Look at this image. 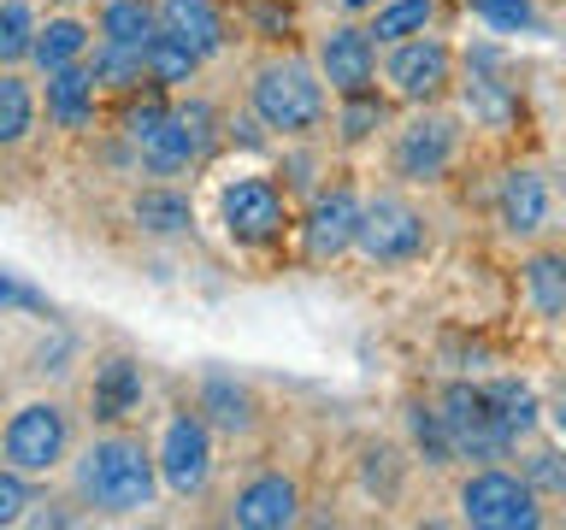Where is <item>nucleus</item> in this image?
<instances>
[{
    "mask_svg": "<svg viewBox=\"0 0 566 530\" xmlns=\"http://www.w3.org/2000/svg\"><path fill=\"white\" fill-rule=\"evenodd\" d=\"M431 18H437V0H378L360 30L371 35V47H384V42H401V35L431 30Z\"/></svg>",
    "mask_w": 566,
    "mask_h": 530,
    "instance_id": "obj_26",
    "label": "nucleus"
},
{
    "mask_svg": "<svg viewBox=\"0 0 566 530\" xmlns=\"http://www.w3.org/2000/svg\"><path fill=\"white\" fill-rule=\"evenodd\" d=\"M460 159V118L449 106H407V118L389 130V171L401 183H437Z\"/></svg>",
    "mask_w": 566,
    "mask_h": 530,
    "instance_id": "obj_7",
    "label": "nucleus"
},
{
    "mask_svg": "<svg viewBox=\"0 0 566 530\" xmlns=\"http://www.w3.org/2000/svg\"><path fill=\"white\" fill-rule=\"evenodd\" d=\"M313 71L325 83V95H371L378 88V47L360 24H331L313 42Z\"/></svg>",
    "mask_w": 566,
    "mask_h": 530,
    "instance_id": "obj_12",
    "label": "nucleus"
},
{
    "mask_svg": "<svg viewBox=\"0 0 566 530\" xmlns=\"http://www.w3.org/2000/svg\"><path fill=\"white\" fill-rule=\"evenodd\" d=\"M520 283H525V300L543 325H560L566 312V254L555 242H531V254L520 265Z\"/></svg>",
    "mask_w": 566,
    "mask_h": 530,
    "instance_id": "obj_21",
    "label": "nucleus"
},
{
    "mask_svg": "<svg viewBox=\"0 0 566 530\" xmlns=\"http://www.w3.org/2000/svg\"><path fill=\"white\" fill-rule=\"evenodd\" d=\"M142 71H148V88H189L195 77H201V60L171 42L166 30H154L148 42H142Z\"/></svg>",
    "mask_w": 566,
    "mask_h": 530,
    "instance_id": "obj_25",
    "label": "nucleus"
},
{
    "mask_svg": "<svg viewBox=\"0 0 566 530\" xmlns=\"http://www.w3.org/2000/svg\"><path fill=\"white\" fill-rule=\"evenodd\" d=\"M71 495L77 507L101 512V519H136L154 507L159 495V471H154V448L124 424H101L83 448H71Z\"/></svg>",
    "mask_w": 566,
    "mask_h": 530,
    "instance_id": "obj_1",
    "label": "nucleus"
},
{
    "mask_svg": "<svg viewBox=\"0 0 566 530\" xmlns=\"http://www.w3.org/2000/svg\"><path fill=\"white\" fill-rule=\"evenodd\" d=\"M437 418H442V436H449V454L454 459H478V466H495V459H513V431L502 424V413L490 406L484 383H442L437 389Z\"/></svg>",
    "mask_w": 566,
    "mask_h": 530,
    "instance_id": "obj_5",
    "label": "nucleus"
},
{
    "mask_svg": "<svg viewBox=\"0 0 566 530\" xmlns=\"http://www.w3.org/2000/svg\"><path fill=\"white\" fill-rule=\"evenodd\" d=\"M130 224L142 230V236L171 242V236H189V230H195V206H189V194H184V189L148 183V189H136V194H130Z\"/></svg>",
    "mask_w": 566,
    "mask_h": 530,
    "instance_id": "obj_22",
    "label": "nucleus"
},
{
    "mask_svg": "<svg viewBox=\"0 0 566 530\" xmlns=\"http://www.w3.org/2000/svg\"><path fill=\"white\" fill-rule=\"evenodd\" d=\"M83 0H48V12H77Z\"/></svg>",
    "mask_w": 566,
    "mask_h": 530,
    "instance_id": "obj_35",
    "label": "nucleus"
},
{
    "mask_svg": "<svg viewBox=\"0 0 566 530\" xmlns=\"http://www.w3.org/2000/svg\"><path fill=\"white\" fill-rule=\"evenodd\" d=\"M42 113H48L53 130H65V136L95 130V118H101V88L88 83L83 60H77V65H60V71H48V77H42Z\"/></svg>",
    "mask_w": 566,
    "mask_h": 530,
    "instance_id": "obj_19",
    "label": "nucleus"
},
{
    "mask_svg": "<svg viewBox=\"0 0 566 530\" xmlns=\"http://www.w3.org/2000/svg\"><path fill=\"white\" fill-rule=\"evenodd\" d=\"M83 71H88V83L101 88V95H136L142 83H148V71H142V47H124V42H88L83 53Z\"/></svg>",
    "mask_w": 566,
    "mask_h": 530,
    "instance_id": "obj_24",
    "label": "nucleus"
},
{
    "mask_svg": "<svg viewBox=\"0 0 566 530\" xmlns=\"http://www.w3.org/2000/svg\"><path fill=\"white\" fill-rule=\"evenodd\" d=\"M495 224L525 247L555 230V189H548V177L537 166L502 171V183H495Z\"/></svg>",
    "mask_w": 566,
    "mask_h": 530,
    "instance_id": "obj_14",
    "label": "nucleus"
},
{
    "mask_svg": "<svg viewBox=\"0 0 566 530\" xmlns=\"http://www.w3.org/2000/svg\"><path fill=\"white\" fill-rule=\"evenodd\" d=\"M212 431L207 418L195 413V406H171L166 424H159V442H154V471L159 484H166L177 501H195V495H207L212 484Z\"/></svg>",
    "mask_w": 566,
    "mask_h": 530,
    "instance_id": "obj_9",
    "label": "nucleus"
},
{
    "mask_svg": "<svg viewBox=\"0 0 566 530\" xmlns=\"http://www.w3.org/2000/svg\"><path fill=\"white\" fill-rule=\"evenodd\" d=\"M212 106L207 100H189V106H166V118L154 124L148 141H136V159L148 177H184V171H201L212 141H219V130H212Z\"/></svg>",
    "mask_w": 566,
    "mask_h": 530,
    "instance_id": "obj_10",
    "label": "nucleus"
},
{
    "mask_svg": "<svg viewBox=\"0 0 566 530\" xmlns=\"http://www.w3.org/2000/svg\"><path fill=\"white\" fill-rule=\"evenodd\" d=\"M248 113L260 118V130H272L283 141H307L325 130L331 95H325L307 53H265L248 71Z\"/></svg>",
    "mask_w": 566,
    "mask_h": 530,
    "instance_id": "obj_2",
    "label": "nucleus"
},
{
    "mask_svg": "<svg viewBox=\"0 0 566 530\" xmlns=\"http://www.w3.org/2000/svg\"><path fill=\"white\" fill-rule=\"evenodd\" d=\"M195 413L207 418L212 436H230V442H248L260 431V395L248 389L237 371H201V383H195Z\"/></svg>",
    "mask_w": 566,
    "mask_h": 530,
    "instance_id": "obj_15",
    "label": "nucleus"
},
{
    "mask_svg": "<svg viewBox=\"0 0 566 530\" xmlns=\"http://www.w3.org/2000/svg\"><path fill=\"white\" fill-rule=\"evenodd\" d=\"M35 118H42V95L18 65H0V153L24 148L35 136Z\"/></svg>",
    "mask_w": 566,
    "mask_h": 530,
    "instance_id": "obj_23",
    "label": "nucleus"
},
{
    "mask_svg": "<svg viewBox=\"0 0 566 530\" xmlns=\"http://www.w3.org/2000/svg\"><path fill=\"white\" fill-rule=\"evenodd\" d=\"M484 395H490V406H495V413H502V424L513 431V442L537 431V401H531V389H525V383L502 378V383H484Z\"/></svg>",
    "mask_w": 566,
    "mask_h": 530,
    "instance_id": "obj_30",
    "label": "nucleus"
},
{
    "mask_svg": "<svg viewBox=\"0 0 566 530\" xmlns=\"http://www.w3.org/2000/svg\"><path fill=\"white\" fill-rule=\"evenodd\" d=\"M389 124V106L378 100V88L371 95H343L336 100V141L343 148H360V141H371Z\"/></svg>",
    "mask_w": 566,
    "mask_h": 530,
    "instance_id": "obj_28",
    "label": "nucleus"
},
{
    "mask_svg": "<svg viewBox=\"0 0 566 530\" xmlns=\"http://www.w3.org/2000/svg\"><path fill=\"white\" fill-rule=\"evenodd\" d=\"M378 77H384V95L396 106H437L454 95L460 60L442 35L419 30V35H401V42H384Z\"/></svg>",
    "mask_w": 566,
    "mask_h": 530,
    "instance_id": "obj_4",
    "label": "nucleus"
},
{
    "mask_svg": "<svg viewBox=\"0 0 566 530\" xmlns=\"http://www.w3.org/2000/svg\"><path fill=\"white\" fill-rule=\"evenodd\" d=\"M18 519H30V477L0 466V524H18Z\"/></svg>",
    "mask_w": 566,
    "mask_h": 530,
    "instance_id": "obj_34",
    "label": "nucleus"
},
{
    "mask_svg": "<svg viewBox=\"0 0 566 530\" xmlns=\"http://www.w3.org/2000/svg\"><path fill=\"white\" fill-rule=\"evenodd\" d=\"M219 219H224V236L237 247H272L283 230H290V194H283L272 177H237L224 183L219 194Z\"/></svg>",
    "mask_w": 566,
    "mask_h": 530,
    "instance_id": "obj_11",
    "label": "nucleus"
},
{
    "mask_svg": "<svg viewBox=\"0 0 566 530\" xmlns=\"http://www.w3.org/2000/svg\"><path fill=\"white\" fill-rule=\"evenodd\" d=\"M454 507H460V519L478 524V530H537L543 524V495L531 489L520 471H507L502 459L460 477Z\"/></svg>",
    "mask_w": 566,
    "mask_h": 530,
    "instance_id": "obj_8",
    "label": "nucleus"
},
{
    "mask_svg": "<svg viewBox=\"0 0 566 530\" xmlns=\"http://www.w3.org/2000/svg\"><path fill=\"white\" fill-rule=\"evenodd\" d=\"M154 24L171 35V42H184L195 60H219L230 47V24L219 12V0H154Z\"/></svg>",
    "mask_w": 566,
    "mask_h": 530,
    "instance_id": "obj_18",
    "label": "nucleus"
},
{
    "mask_svg": "<svg viewBox=\"0 0 566 530\" xmlns=\"http://www.w3.org/2000/svg\"><path fill=\"white\" fill-rule=\"evenodd\" d=\"M407 436H413V454L424 466H454L449 436H442V418H437L431 401H407Z\"/></svg>",
    "mask_w": 566,
    "mask_h": 530,
    "instance_id": "obj_29",
    "label": "nucleus"
},
{
    "mask_svg": "<svg viewBox=\"0 0 566 530\" xmlns=\"http://www.w3.org/2000/svg\"><path fill=\"white\" fill-rule=\"evenodd\" d=\"M224 519L242 524V530H283V524H295L301 519V484H295V471H283V466L248 471L242 484L230 489Z\"/></svg>",
    "mask_w": 566,
    "mask_h": 530,
    "instance_id": "obj_13",
    "label": "nucleus"
},
{
    "mask_svg": "<svg viewBox=\"0 0 566 530\" xmlns=\"http://www.w3.org/2000/svg\"><path fill=\"white\" fill-rule=\"evenodd\" d=\"M472 18H484L490 30L502 35H520V30H537V7L531 0H467Z\"/></svg>",
    "mask_w": 566,
    "mask_h": 530,
    "instance_id": "obj_32",
    "label": "nucleus"
},
{
    "mask_svg": "<svg viewBox=\"0 0 566 530\" xmlns=\"http://www.w3.org/2000/svg\"><path fill=\"white\" fill-rule=\"evenodd\" d=\"M424 247H431V219L407 201V194L384 189L360 201V219H354V247L366 265H413Z\"/></svg>",
    "mask_w": 566,
    "mask_h": 530,
    "instance_id": "obj_6",
    "label": "nucleus"
},
{
    "mask_svg": "<svg viewBox=\"0 0 566 530\" xmlns=\"http://www.w3.org/2000/svg\"><path fill=\"white\" fill-rule=\"evenodd\" d=\"M142 395H148V371H142V360L113 348V353L95 360V371H88V395L83 401H88V418L95 424H124L142 406Z\"/></svg>",
    "mask_w": 566,
    "mask_h": 530,
    "instance_id": "obj_16",
    "label": "nucleus"
},
{
    "mask_svg": "<svg viewBox=\"0 0 566 530\" xmlns=\"http://www.w3.org/2000/svg\"><path fill=\"white\" fill-rule=\"evenodd\" d=\"M88 42H95V24L77 12H48V18H35V35H30V60L48 77V71H60V65H77Z\"/></svg>",
    "mask_w": 566,
    "mask_h": 530,
    "instance_id": "obj_20",
    "label": "nucleus"
},
{
    "mask_svg": "<svg viewBox=\"0 0 566 530\" xmlns=\"http://www.w3.org/2000/svg\"><path fill=\"white\" fill-rule=\"evenodd\" d=\"M520 477L543 495V501H555V495L566 489V477H560V454H555V448H537L531 459H520Z\"/></svg>",
    "mask_w": 566,
    "mask_h": 530,
    "instance_id": "obj_33",
    "label": "nucleus"
},
{
    "mask_svg": "<svg viewBox=\"0 0 566 530\" xmlns=\"http://www.w3.org/2000/svg\"><path fill=\"white\" fill-rule=\"evenodd\" d=\"M95 30L106 35V42L142 47V42H148V35L159 30V24H154V0H101Z\"/></svg>",
    "mask_w": 566,
    "mask_h": 530,
    "instance_id": "obj_27",
    "label": "nucleus"
},
{
    "mask_svg": "<svg viewBox=\"0 0 566 530\" xmlns=\"http://www.w3.org/2000/svg\"><path fill=\"white\" fill-rule=\"evenodd\" d=\"M77 448V418L60 395H35L0 424V466L18 477H53Z\"/></svg>",
    "mask_w": 566,
    "mask_h": 530,
    "instance_id": "obj_3",
    "label": "nucleus"
},
{
    "mask_svg": "<svg viewBox=\"0 0 566 530\" xmlns=\"http://www.w3.org/2000/svg\"><path fill=\"white\" fill-rule=\"evenodd\" d=\"M30 35H35L30 0H0V65H24L30 60Z\"/></svg>",
    "mask_w": 566,
    "mask_h": 530,
    "instance_id": "obj_31",
    "label": "nucleus"
},
{
    "mask_svg": "<svg viewBox=\"0 0 566 530\" xmlns=\"http://www.w3.org/2000/svg\"><path fill=\"white\" fill-rule=\"evenodd\" d=\"M354 219H360V201L354 189H318L307 219H301V254L307 265H331L354 247Z\"/></svg>",
    "mask_w": 566,
    "mask_h": 530,
    "instance_id": "obj_17",
    "label": "nucleus"
}]
</instances>
